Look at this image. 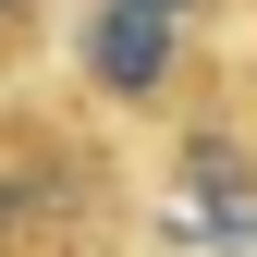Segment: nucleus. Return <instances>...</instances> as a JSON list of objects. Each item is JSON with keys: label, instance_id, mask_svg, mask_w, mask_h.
Here are the masks:
<instances>
[{"label": "nucleus", "instance_id": "nucleus-1", "mask_svg": "<svg viewBox=\"0 0 257 257\" xmlns=\"http://www.w3.org/2000/svg\"><path fill=\"white\" fill-rule=\"evenodd\" d=\"M147 172L110 110L0 86V257H135Z\"/></svg>", "mask_w": 257, "mask_h": 257}, {"label": "nucleus", "instance_id": "nucleus-2", "mask_svg": "<svg viewBox=\"0 0 257 257\" xmlns=\"http://www.w3.org/2000/svg\"><path fill=\"white\" fill-rule=\"evenodd\" d=\"M61 13H74V0H0V86L37 74V49L61 37Z\"/></svg>", "mask_w": 257, "mask_h": 257}, {"label": "nucleus", "instance_id": "nucleus-3", "mask_svg": "<svg viewBox=\"0 0 257 257\" xmlns=\"http://www.w3.org/2000/svg\"><path fill=\"white\" fill-rule=\"evenodd\" d=\"M135 13H159V25H184V37H220V25H233V0H135Z\"/></svg>", "mask_w": 257, "mask_h": 257}, {"label": "nucleus", "instance_id": "nucleus-4", "mask_svg": "<svg viewBox=\"0 0 257 257\" xmlns=\"http://www.w3.org/2000/svg\"><path fill=\"white\" fill-rule=\"evenodd\" d=\"M233 13H245V25H257V0H233ZM233 98H245V110H257V74H245V86H233Z\"/></svg>", "mask_w": 257, "mask_h": 257}]
</instances>
